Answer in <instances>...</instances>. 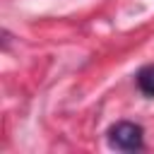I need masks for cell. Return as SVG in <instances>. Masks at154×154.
<instances>
[{"mask_svg":"<svg viewBox=\"0 0 154 154\" xmlns=\"http://www.w3.org/2000/svg\"><path fill=\"white\" fill-rule=\"evenodd\" d=\"M137 87L144 96H154V65H147L137 72Z\"/></svg>","mask_w":154,"mask_h":154,"instance_id":"obj_2","label":"cell"},{"mask_svg":"<svg viewBox=\"0 0 154 154\" xmlns=\"http://www.w3.org/2000/svg\"><path fill=\"white\" fill-rule=\"evenodd\" d=\"M142 142H144V132H142V128L137 123L123 120V123H116L108 130V144L113 149L135 152V149H142Z\"/></svg>","mask_w":154,"mask_h":154,"instance_id":"obj_1","label":"cell"}]
</instances>
